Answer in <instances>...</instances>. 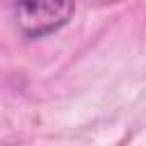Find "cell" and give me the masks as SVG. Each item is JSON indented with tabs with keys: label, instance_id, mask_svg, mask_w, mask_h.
I'll return each mask as SVG.
<instances>
[{
	"label": "cell",
	"instance_id": "obj_1",
	"mask_svg": "<svg viewBox=\"0 0 146 146\" xmlns=\"http://www.w3.org/2000/svg\"><path fill=\"white\" fill-rule=\"evenodd\" d=\"M73 14V0H14L16 27L25 39H43L59 32Z\"/></svg>",
	"mask_w": 146,
	"mask_h": 146
}]
</instances>
